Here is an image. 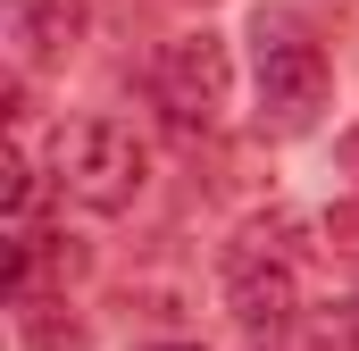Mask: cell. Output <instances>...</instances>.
Returning <instances> with one entry per match:
<instances>
[{
    "label": "cell",
    "instance_id": "6da1fadb",
    "mask_svg": "<svg viewBox=\"0 0 359 351\" xmlns=\"http://www.w3.org/2000/svg\"><path fill=\"white\" fill-rule=\"evenodd\" d=\"M50 168H59V192H67L76 209L117 218V209L142 201V184H151V151H142V134H134L126 117H76V126L59 134Z\"/></svg>",
    "mask_w": 359,
    "mask_h": 351
},
{
    "label": "cell",
    "instance_id": "8992f818",
    "mask_svg": "<svg viewBox=\"0 0 359 351\" xmlns=\"http://www.w3.org/2000/svg\"><path fill=\"white\" fill-rule=\"evenodd\" d=\"M17 326H25V351H84V326H76V318H50L42 301H25Z\"/></svg>",
    "mask_w": 359,
    "mask_h": 351
},
{
    "label": "cell",
    "instance_id": "ba28073f",
    "mask_svg": "<svg viewBox=\"0 0 359 351\" xmlns=\"http://www.w3.org/2000/svg\"><path fill=\"white\" fill-rule=\"evenodd\" d=\"M334 159H343V176H359V126L343 134V143H334Z\"/></svg>",
    "mask_w": 359,
    "mask_h": 351
},
{
    "label": "cell",
    "instance_id": "9c48e42d",
    "mask_svg": "<svg viewBox=\"0 0 359 351\" xmlns=\"http://www.w3.org/2000/svg\"><path fill=\"white\" fill-rule=\"evenodd\" d=\"M151 351H201V343H151Z\"/></svg>",
    "mask_w": 359,
    "mask_h": 351
},
{
    "label": "cell",
    "instance_id": "277c9868",
    "mask_svg": "<svg viewBox=\"0 0 359 351\" xmlns=\"http://www.w3.org/2000/svg\"><path fill=\"white\" fill-rule=\"evenodd\" d=\"M226 310H234V326H251V335H284L292 326V267L284 260H234L226 267Z\"/></svg>",
    "mask_w": 359,
    "mask_h": 351
},
{
    "label": "cell",
    "instance_id": "52a82bcc",
    "mask_svg": "<svg viewBox=\"0 0 359 351\" xmlns=\"http://www.w3.org/2000/svg\"><path fill=\"white\" fill-rule=\"evenodd\" d=\"M25 209H34V168L8 159V218H25Z\"/></svg>",
    "mask_w": 359,
    "mask_h": 351
},
{
    "label": "cell",
    "instance_id": "3957f363",
    "mask_svg": "<svg viewBox=\"0 0 359 351\" xmlns=\"http://www.w3.org/2000/svg\"><path fill=\"white\" fill-rule=\"evenodd\" d=\"M151 92H159V109L184 134H209L234 109V51H226V34H176L159 51V67H151Z\"/></svg>",
    "mask_w": 359,
    "mask_h": 351
},
{
    "label": "cell",
    "instance_id": "5b68a950",
    "mask_svg": "<svg viewBox=\"0 0 359 351\" xmlns=\"http://www.w3.org/2000/svg\"><path fill=\"white\" fill-rule=\"evenodd\" d=\"M8 42L25 67H50L84 42V0H8Z\"/></svg>",
    "mask_w": 359,
    "mask_h": 351
},
{
    "label": "cell",
    "instance_id": "7a4b0ae2",
    "mask_svg": "<svg viewBox=\"0 0 359 351\" xmlns=\"http://www.w3.org/2000/svg\"><path fill=\"white\" fill-rule=\"evenodd\" d=\"M251 59H259V117H268L276 134H301L318 109H326V51L301 34V17L292 8H259V25H251Z\"/></svg>",
    "mask_w": 359,
    "mask_h": 351
}]
</instances>
